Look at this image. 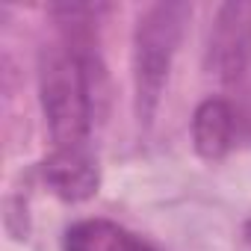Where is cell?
Segmentation results:
<instances>
[{
  "instance_id": "7",
  "label": "cell",
  "mask_w": 251,
  "mask_h": 251,
  "mask_svg": "<svg viewBox=\"0 0 251 251\" xmlns=\"http://www.w3.org/2000/svg\"><path fill=\"white\" fill-rule=\"evenodd\" d=\"M245 239H248V245H251V222L245 225Z\"/></svg>"
},
{
  "instance_id": "3",
  "label": "cell",
  "mask_w": 251,
  "mask_h": 251,
  "mask_svg": "<svg viewBox=\"0 0 251 251\" xmlns=\"http://www.w3.org/2000/svg\"><path fill=\"white\" fill-rule=\"evenodd\" d=\"M207 71L225 86L239 83L251 68V0L219 6L207 39Z\"/></svg>"
},
{
  "instance_id": "5",
  "label": "cell",
  "mask_w": 251,
  "mask_h": 251,
  "mask_svg": "<svg viewBox=\"0 0 251 251\" xmlns=\"http://www.w3.org/2000/svg\"><path fill=\"white\" fill-rule=\"evenodd\" d=\"M62 251H157V248L118 222L83 219L65 230Z\"/></svg>"
},
{
  "instance_id": "6",
  "label": "cell",
  "mask_w": 251,
  "mask_h": 251,
  "mask_svg": "<svg viewBox=\"0 0 251 251\" xmlns=\"http://www.w3.org/2000/svg\"><path fill=\"white\" fill-rule=\"evenodd\" d=\"M233 127H236V115L233 106L222 98H207L198 103L192 112V145L198 157L204 160H222L230 145H233Z\"/></svg>"
},
{
  "instance_id": "2",
  "label": "cell",
  "mask_w": 251,
  "mask_h": 251,
  "mask_svg": "<svg viewBox=\"0 0 251 251\" xmlns=\"http://www.w3.org/2000/svg\"><path fill=\"white\" fill-rule=\"evenodd\" d=\"M189 15L192 9L186 3L163 0V3L148 6L136 21L130 68H133V106L139 124H151L157 115Z\"/></svg>"
},
{
  "instance_id": "1",
  "label": "cell",
  "mask_w": 251,
  "mask_h": 251,
  "mask_svg": "<svg viewBox=\"0 0 251 251\" xmlns=\"http://www.w3.org/2000/svg\"><path fill=\"white\" fill-rule=\"evenodd\" d=\"M65 15V36L39 50V100L53 148L89 145V130L103 95V68L83 30V6L56 9Z\"/></svg>"
},
{
  "instance_id": "4",
  "label": "cell",
  "mask_w": 251,
  "mask_h": 251,
  "mask_svg": "<svg viewBox=\"0 0 251 251\" xmlns=\"http://www.w3.org/2000/svg\"><path fill=\"white\" fill-rule=\"evenodd\" d=\"M42 177L56 198L71 204L92 198L100 186V169L89 145L53 148L42 163Z\"/></svg>"
}]
</instances>
